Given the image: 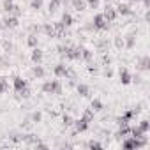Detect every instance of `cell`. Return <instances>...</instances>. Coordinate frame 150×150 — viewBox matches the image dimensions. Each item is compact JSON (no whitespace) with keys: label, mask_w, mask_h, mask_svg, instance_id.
Segmentation results:
<instances>
[{"label":"cell","mask_w":150,"mask_h":150,"mask_svg":"<svg viewBox=\"0 0 150 150\" xmlns=\"http://www.w3.org/2000/svg\"><path fill=\"white\" fill-rule=\"evenodd\" d=\"M60 23H62L64 27H71V25H72V16L65 13V14L62 16V21H60Z\"/></svg>","instance_id":"cell-15"},{"label":"cell","mask_w":150,"mask_h":150,"mask_svg":"<svg viewBox=\"0 0 150 150\" xmlns=\"http://www.w3.org/2000/svg\"><path fill=\"white\" fill-rule=\"evenodd\" d=\"M32 74L34 76H37V78H44V69L41 67V64H37V65H34V69H32Z\"/></svg>","instance_id":"cell-11"},{"label":"cell","mask_w":150,"mask_h":150,"mask_svg":"<svg viewBox=\"0 0 150 150\" xmlns=\"http://www.w3.org/2000/svg\"><path fill=\"white\" fill-rule=\"evenodd\" d=\"M115 44H117V48H122L124 46V39H115Z\"/></svg>","instance_id":"cell-27"},{"label":"cell","mask_w":150,"mask_h":150,"mask_svg":"<svg viewBox=\"0 0 150 150\" xmlns=\"http://www.w3.org/2000/svg\"><path fill=\"white\" fill-rule=\"evenodd\" d=\"M32 60H34L35 64H41V60H42V51L35 48V50L32 51Z\"/></svg>","instance_id":"cell-13"},{"label":"cell","mask_w":150,"mask_h":150,"mask_svg":"<svg viewBox=\"0 0 150 150\" xmlns=\"http://www.w3.org/2000/svg\"><path fill=\"white\" fill-rule=\"evenodd\" d=\"M9 88V83H7V80L6 78H0V96H2L6 90Z\"/></svg>","instance_id":"cell-19"},{"label":"cell","mask_w":150,"mask_h":150,"mask_svg":"<svg viewBox=\"0 0 150 150\" xmlns=\"http://www.w3.org/2000/svg\"><path fill=\"white\" fill-rule=\"evenodd\" d=\"M88 146H90V148H101V145H99V143H96V141H90V143H88Z\"/></svg>","instance_id":"cell-28"},{"label":"cell","mask_w":150,"mask_h":150,"mask_svg":"<svg viewBox=\"0 0 150 150\" xmlns=\"http://www.w3.org/2000/svg\"><path fill=\"white\" fill-rule=\"evenodd\" d=\"M53 72H55L57 78H67V76H69V69H67L64 64L55 65V67H53Z\"/></svg>","instance_id":"cell-5"},{"label":"cell","mask_w":150,"mask_h":150,"mask_svg":"<svg viewBox=\"0 0 150 150\" xmlns=\"http://www.w3.org/2000/svg\"><path fill=\"white\" fill-rule=\"evenodd\" d=\"M64 124H65V125H71V124H72V118H71L69 115H64Z\"/></svg>","instance_id":"cell-25"},{"label":"cell","mask_w":150,"mask_h":150,"mask_svg":"<svg viewBox=\"0 0 150 150\" xmlns=\"http://www.w3.org/2000/svg\"><path fill=\"white\" fill-rule=\"evenodd\" d=\"M92 27H94L96 30H106V28L110 27V23L106 21V18H104L103 13H97V14L94 16V20H92Z\"/></svg>","instance_id":"cell-3"},{"label":"cell","mask_w":150,"mask_h":150,"mask_svg":"<svg viewBox=\"0 0 150 150\" xmlns=\"http://www.w3.org/2000/svg\"><path fill=\"white\" fill-rule=\"evenodd\" d=\"M9 2H13V0H9Z\"/></svg>","instance_id":"cell-29"},{"label":"cell","mask_w":150,"mask_h":150,"mask_svg":"<svg viewBox=\"0 0 150 150\" xmlns=\"http://www.w3.org/2000/svg\"><path fill=\"white\" fill-rule=\"evenodd\" d=\"M117 14H122V16H129V14H132L131 6H129V4H120V6L117 7Z\"/></svg>","instance_id":"cell-9"},{"label":"cell","mask_w":150,"mask_h":150,"mask_svg":"<svg viewBox=\"0 0 150 150\" xmlns=\"http://www.w3.org/2000/svg\"><path fill=\"white\" fill-rule=\"evenodd\" d=\"M87 2V6H90V7H97L99 6V0H85Z\"/></svg>","instance_id":"cell-23"},{"label":"cell","mask_w":150,"mask_h":150,"mask_svg":"<svg viewBox=\"0 0 150 150\" xmlns=\"http://www.w3.org/2000/svg\"><path fill=\"white\" fill-rule=\"evenodd\" d=\"M134 42H136V41H134V37H132V35H129V37H127V48L131 50V48L134 46Z\"/></svg>","instance_id":"cell-24"},{"label":"cell","mask_w":150,"mask_h":150,"mask_svg":"<svg viewBox=\"0 0 150 150\" xmlns=\"http://www.w3.org/2000/svg\"><path fill=\"white\" fill-rule=\"evenodd\" d=\"M103 108H104V106H103V103H101L99 99H94V101L90 103V110H92V111H101Z\"/></svg>","instance_id":"cell-14"},{"label":"cell","mask_w":150,"mask_h":150,"mask_svg":"<svg viewBox=\"0 0 150 150\" xmlns=\"http://www.w3.org/2000/svg\"><path fill=\"white\" fill-rule=\"evenodd\" d=\"M76 90H78V94H80L81 97H88V96H90V88H88L87 85H83V83H80V85L76 87Z\"/></svg>","instance_id":"cell-10"},{"label":"cell","mask_w":150,"mask_h":150,"mask_svg":"<svg viewBox=\"0 0 150 150\" xmlns=\"http://www.w3.org/2000/svg\"><path fill=\"white\" fill-rule=\"evenodd\" d=\"M92 57H94V53H92L90 50H81V58H83V60L90 62V60H92Z\"/></svg>","instance_id":"cell-18"},{"label":"cell","mask_w":150,"mask_h":150,"mask_svg":"<svg viewBox=\"0 0 150 150\" xmlns=\"http://www.w3.org/2000/svg\"><path fill=\"white\" fill-rule=\"evenodd\" d=\"M13 88H14V92H21V90H25L27 88V80H23L21 76H14L13 78Z\"/></svg>","instance_id":"cell-4"},{"label":"cell","mask_w":150,"mask_h":150,"mask_svg":"<svg viewBox=\"0 0 150 150\" xmlns=\"http://www.w3.org/2000/svg\"><path fill=\"white\" fill-rule=\"evenodd\" d=\"M138 125H139V129H141V131H143L145 134H146V132L150 131V122H148L146 118H143V120H141V122H139Z\"/></svg>","instance_id":"cell-17"},{"label":"cell","mask_w":150,"mask_h":150,"mask_svg":"<svg viewBox=\"0 0 150 150\" xmlns=\"http://www.w3.org/2000/svg\"><path fill=\"white\" fill-rule=\"evenodd\" d=\"M42 92H44V94H60V92H62V85H60L58 80L44 81V83H42Z\"/></svg>","instance_id":"cell-2"},{"label":"cell","mask_w":150,"mask_h":150,"mask_svg":"<svg viewBox=\"0 0 150 150\" xmlns=\"http://www.w3.org/2000/svg\"><path fill=\"white\" fill-rule=\"evenodd\" d=\"M27 42H28V46H32V48H35V46H37V42H39V41H37V37H35V35H30V37H28V41H27Z\"/></svg>","instance_id":"cell-22"},{"label":"cell","mask_w":150,"mask_h":150,"mask_svg":"<svg viewBox=\"0 0 150 150\" xmlns=\"http://www.w3.org/2000/svg\"><path fill=\"white\" fill-rule=\"evenodd\" d=\"M94 115H96V111H92L90 108H87V110L83 111V118H85L87 122H92V120H94Z\"/></svg>","instance_id":"cell-16"},{"label":"cell","mask_w":150,"mask_h":150,"mask_svg":"<svg viewBox=\"0 0 150 150\" xmlns=\"http://www.w3.org/2000/svg\"><path fill=\"white\" fill-rule=\"evenodd\" d=\"M30 7H32L34 11H39V9L42 7V0H32V2H30Z\"/></svg>","instance_id":"cell-20"},{"label":"cell","mask_w":150,"mask_h":150,"mask_svg":"<svg viewBox=\"0 0 150 150\" xmlns=\"http://www.w3.org/2000/svg\"><path fill=\"white\" fill-rule=\"evenodd\" d=\"M146 145V138H134V136H129L127 139L122 141V146L127 148V150H136V148H141Z\"/></svg>","instance_id":"cell-1"},{"label":"cell","mask_w":150,"mask_h":150,"mask_svg":"<svg viewBox=\"0 0 150 150\" xmlns=\"http://www.w3.org/2000/svg\"><path fill=\"white\" fill-rule=\"evenodd\" d=\"M118 76H120V83H122V85H129V83L132 81V76L129 74V71H127V69H120Z\"/></svg>","instance_id":"cell-7"},{"label":"cell","mask_w":150,"mask_h":150,"mask_svg":"<svg viewBox=\"0 0 150 150\" xmlns=\"http://www.w3.org/2000/svg\"><path fill=\"white\" fill-rule=\"evenodd\" d=\"M103 14H104V18H106V21H108V23L115 21V20H117V16H118V14H117V11H115L113 7H106Z\"/></svg>","instance_id":"cell-8"},{"label":"cell","mask_w":150,"mask_h":150,"mask_svg":"<svg viewBox=\"0 0 150 150\" xmlns=\"http://www.w3.org/2000/svg\"><path fill=\"white\" fill-rule=\"evenodd\" d=\"M6 27H9V28H16V27H18V18H16V16H9V18H6Z\"/></svg>","instance_id":"cell-12"},{"label":"cell","mask_w":150,"mask_h":150,"mask_svg":"<svg viewBox=\"0 0 150 150\" xmlns=\"http://www.w3.org/2000/svg\"><path fill=\"white\" fill-rule=\"evenodd\" d=\"M32 120L34 122H39L41 120V113H32Z\"/></svg>","instance_id":"cell-26"},{"label":"cell","mask_w":150,"mask_h":150,"mask_svg":"<svg viewBox=\"0 0 150 150\" xmlns=\"http://www.w3.org/2000/svg\"><path fill=\"white\" fill-rule=\"evenodd\" d=\"M48 7H50V11L53 13V11H57V7H60V2H58V0H50Z\"/></svg>","instance_id":"cell-21"},{"label":"cell","mask_w":150,"mask_h":150,"mask_svg":"<svg viewBox=\"0 0 150 150\" xmlns=\"http://www.w3.org/2000/svg\"><path fill=\"white\" fill-rule=\"evenodd\" d=\"M72 124H74V129H76L78 132H85V131L90 127V122H87L83 117H81L80 120H76V122H72Z\"/></svg>","instance_id":"cell-6"}]
</instances>
